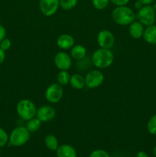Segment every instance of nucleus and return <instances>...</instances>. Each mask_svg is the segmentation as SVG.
Here are the masks:
<instances>
[{
  "instance_id": "b1692460",
  "label": "nucleus",
  "mask_w": 156,
  "mask_h": 157,
  "mask_svg": "<svg viewBox=\"0 0 156 157\" xmlns=\"http://www.w3.org/2000/svg\"><path fill=\"white\" fill-rule=\"evenodd\" d=\"M110 0H92L93 7L97 10H103L108 6Z\"/></svg>"
},
{
  "instance_id": "c85d7f7f",
  "label": "nucleus",
  "mask_w": 156,
  "mask_h": 157,
  "mask_svg": "<svg viewBox=\"0 0 156 157\" xmlns=\"http://www.w3.org/2000/svg\"><path fill=\"white\" fill-rule=\"evenodd\" d=\"M6 29L2 25L0 24V41L6 38Z\"/></svg>"
},
{
  "instance_id": "6ab92c4d",
  "label": "nucleus",
  "mask_w": 156,
  "mask_h": 157,
  "mask_svg": "<svg viewBox=\"0 0 156 157\" xmlns=\"http://www.w3.org/2000/svg\"><path fill=\"white\" fill-rule=\"evenodd\" d=\"M41 124H42L41 121L35 117L32 118L27 121L25 127L30 133H35L40 130Z\"/></svg>"
},
{
  "instance_id": "5701e85b",
  "label": "nucleus",
  "mask_w": 156,
  "mask_h": 157,
  "mask_svg": "<svg viewBox=\"0 0 156 157\" xmlns=\"http://www.w3.org/2000/svg\"><path fill=\"white\" fill-rule=\"evenodd\" d=\"M92 64L91 58L86 56L85 58H84V61H83V59L77 61L76 68H77L79 71H85L87 70V68L90 67V64Z\"/></svg>"
},
{
  "instance_id": "6e6552de",
  "label": "nucleus",
  "mask_w": 156,
  "mask_h": 157,
  "mask_svg": "<svg viewBox=\"0 0 156 157\" xmlns=\"http://www.w3.org/2000/svg\"><path fill=\"white\" fill-rule=\"evenodd\" d=\"M38 6L43 15L50 17L58 12L60 7V2L59 0H39Z\"/></svg>"
},
{
  "instance_id": "4be33fe9",
  "label": "nucleus",
  "mask_w": 156,
  "mask_h": 157,
  "mask_svg": "<svg viewBox=\"0 0 156 157\" xmlns=\"http://www.w3.org/2000/svg\"><path fill=\"white\" fill-rule=\"evenodd\" d=\"M147 130L150 134L156 136V113L148 120L147 123Z\"/></svg>"
},
{
  "instance_id": "473e14b6",
  "label": "nucleus",
  "mask_w": 156,
  "mask_h": 157,
  "mask_svg": "<svg viewBox=\"0 0 156 157\" xmlns=\"http://www.w3.org/2000/svg\"><path fill=\"white\" fill-rule=\"evenodd\" d=\"M142 6H143V5H142V3L141 2H139V0L135 2V8H136L137 10H139V9H140Z\"/></svg>"
},
{
  "instance_id": "a211bd4d",
  "label": "nucleus",
  "mask_w": 156,
  "mask_h": 157,
  "mask_svg": "<svg viewBox=\"0 0 156 157\" xmlns=\"http://www.w3.org/2000/svg\"><path fill=\"white\" fill-rule=\"evenodd\" d=\"M44 144L47 150L50 151H56L59 147V142L58 138L53 134H48L44 138Z\"/></svg>"
},
{
  "instance_id": "cd10ccee",
  "label": "nucleus",
  "mask_w": 156,
  "mask_h": 157,
  "mask_svg": "<svg viewBox=\"0 0 156 157\" xmlns=\"http://www.w3.org/2000/svg\"><path fill=\"white\" fill-rule=\"evenodd\" d=\"M130 0H110V2L113 3L116 6H126Z\"/></svg>"
},
{
  "instance_id": "2f4dec72",
  "label": "nucleus",
  "mask_w": 156,
  "mask_h": 157,
  "mask_svg": "<svg viewBox=\"0 0 156 157\" xmlns=\"http://www.w3.org/2000/svg\"><path fill=\"white\" fill-rule=\"evenodd\" d=\"M139 1L141 2L143 6H148V5H151L154 2V0H139Z\"/></svg>"
},
{
  "instance_id": "f03ea898",
  "label": "nucleus",
  "mask_w": 156,
  "mask_h": 157,
  "mask_svg": "<svg viewBox=\"0 0 156 157\" xmlns=\"http://www.w3.org/2000/svg\"><path fill=\"white\" fill-rule=\"evenodd\" d=\"M113 21L118 25H129L136 19V15L132 9L127 6H116L111 14Z\"/></svg>"
},
{
  "instance_id": "bb28decb",
  "label": "nucleus",
  "mask_w": 156,
  "mask_h": 157,
  "mask_svg": "<svg viewBox=\"0 0 156 157\" xmlns=\"http://www.w3.org/2000/svg\"><path fill=\"white\" fill-rule=\"evenodd\" d=\"M11 46H12V41H11L9 38H5L4 39H2L0 41V48L2 49L5 52L9 50L11 48Z\"/></svg>"
},
{
  "instance_id": "7c9ffc66",
  "label": "nucleus",
  "mask_w": 156,
  "mask_h": 157,
  "mask_svg": "<svg viewBox=\"0 0 156 157\" xmlns=\"http://www.w3.org/2000/svg\"><path fill=\"white\" fill-rule=\"evenodd\" d=\"M136 157H149L148 153L145 151H139L136 154Z\"/></svg>"
},
{
  "instance_id": "72a5a7b5",
  "label": "nucleus",
  "mask_w": 156,
  "mask_h": 157,
  "mask_svg": "<svg viewBox=\"0 0 156 157\" xmlns=\"http://www.w3.org/2000/svg\"><path fill=\"white\" fill-rule=\"evenodd\" d=\"M152 153H153V154H154V156H156V146L154 147V148H153Z\"/></svg>"
},
{
  "instance_id": "c9c22d12",
  "label": "nucleus",
  "mask_w": 156,
  "mask_h": 157,
  "mask_svg": "<svg viewBox=\"0 0 156 157\" xmlns=\"http://www.w3.org/2000/svg\"><path fill=\"white\" fill-rule=\"evenodd\" d=\"M1 153H2V151H1V147H0V156H1Z\"/></svg>"
},
{
  "instance_id": "9d476101",
  "label": "nucleus",
  "mask_w": 156,
  "mask_h": 157,
  "mask_svg": "<svg viewBox=\"0 0 156 157\" xmlns=\"http://www.w3.org/2000/svg\"><path fill=\"white\" fill-rule=\"evenodd\" d=\"M96 41L100 48L110 49L115 44V36L110 31L102 30L98 33Z\"/></svg>"
},
{
  "instance_id": "e433bc0d",
  "label": "nucleus",
  "mask_w": 156,
  "mask_h": 157,
  "mask_svg": "<svg viewBox=\"0 0 156 157\" xmlns=\"http://www.w3.org/2000/svg\"><path fill=\"white\" fill-rule=\"evenodd\" d=\"M154 157H156V156H154Z\"/></svg>"
},
{
  "instance_id": "2eb2a0df",
  "label": "nucleus",
  "mask_w": 156,
  "mask_h": 157,
  "mask_svg": "<svg viewBox=\"0 0 156 157\" xmlns=\"http://www.w3.org/2000/svg\"><path fill=\"white\" fill-rule=\"evenodd\" d=\"M142 38L148 44H156V25L147 26L144 31Z\"/></svg>"
},
{
  "instance_id": "f8f14e48",
  "label": "nucleus",
  "mask_w": 156,
  "mask_h": 157,
  "mask_svg": "<svg viewBox=\"0 0 156 157\" xmlns=\"http://www.w3.org/2000/svg\"><path fill=\"white\" fill-rule=\"evenodd\" d=\"M74 38L69 34H62L57 39V45L63 51L70 49L74 45Z\"/></svg>"
},
{
  "instance_id": "7ed1b4c3",
  "label": "nucleus",
  "mask_w": 156,
  "mask_h": 157,
  "mask_svg": "<svg viewBox=\"0 0 156 157\" xmlns=\"http://www.w3.org/2000/svg\"><path fill=\"white\" fill-rule=\"evenodd\" d=\"M30 139V132L25 127L18 126L12 130L9 137V145L20 147L27 144Z\"/></svg>"
},
{
  "instance_id": "20e7f679",
  "label": "nucleus",
  "mask_w": 156,
  "mask_h": 157,
  "mask_svg": "<svg viewBox=\"0 0 156 157\" xmlns=\"http://www.w3.org/2000/svg\"><path fill=\"white\" fill-rule=\"evenodd\" d=\"M37 109L35 103L29 99L20 100L16 106L17 114L22 121H25L36 117Z\"/></svg>"
},
{
  "instance_id": "9b49d317",
  "label": "nucleus",
  "mask_w": 156,
  "mask_h": 157,
  "mask_svg": "<svg viewBox=\"0 0 156 157\" xmlns=\"http://www.w3.org/2000/svg\"><path fill=\"white\" fill-rule=\"evenodd\" d=\"M56 117V110L52 106L43 105L37 109L36 117L41 123H47L54 119Z\"/></svg>"
},
{
  "instance_id": "423d86ee",
  "label": "nucleus",
  "mask_w": 156,
  "mask_h": 157,
  "mask_svg": "<svg viewBox=\"0 0 156 157\" xmlns=\"http://www.w3.org/2000/svg\"><path fill=\"white\" fill-rule=\"evenodd\" d=\"M64 96L63 86L57 83H53L47 87L44 93V97L50 104H58L61 101Z\"/></svg>"
},
{
  "instance_id": "393cba45",
  "label": "nucleus",
  "mask_w": 156,
  "mask_h": 157,
  "mask_svg": "<svg viewBox=\"0 0 156 157\" xmlns=\"http://www.w3.org/2000/svg\"><path fill=\"white\" fill-rule=\"evenodd\" d=\"M9 135L8 134L7 132L0 127V147H3L9 144Z\"/></svg>"
},
{
  "instance_id": "f257e3e1",
  "label": "nucleus",
  "mask_w": 156,
  "mask_h": 157,
  "mask_svg": "<svg viewBox=\"0 0 156 157\" xmlns=\"http://www.w3.org/2000/svg\"><path fill=\"white\" fill-rule=\"evenodd\" d=\"M91 61L96 68H108L114 61V55L110 49L99 48L92 54Z\"/></svg>"
},
{
  "instance_id": "a878e982",
  "label": "nucleus",
  "mask_w": 156,
  "mask_h": 157,
  "mask_svg": "<svg viewBox=\"0 0 156 157\" xmlns=\"http://www.w3.org/2000/svg\"><path fill=\"white\" fill-rule=\"evenodd\" d=\"M89 157H111L110 155L107 153L106 151L103 150H100V149H98V150H95L90 153V156Z\"/></svg>"
},
{
  "instance_id": "39448f33",
  "label": "nucleus",
  "mask_w": 156,
  "mask_h": 157,
  "mask_svg": "<svg viewBox=\"0 0 156 157\" xmlns=\"http://www.w3.org/2000/svg\"><path fill=\"white\" fill-rule=\"evenodd\" d=\"M138 21H140L144 26L154 25L156 19V12L154 7L151 5L143 6L137 12Z\"/></svg>"
},
{
  "instance_id": "4468645a",
  "label": "nucleus",
  "mask_w": 156,
  "mask_h": 157,
  "mask_svg": "<svg viewBox=\"0 0 156 157\" xmlns=\"http://www.w3.org/2000/svg\"><path fill=\"white\" fill-rule=\"evenodd\" d=\"M56 155L58 157H77V152L71 145L62 144L57 149Z\"/></svg>"
},
{
  "instance_id": "aec40b11",
  "label": "nucleus",
  "mask_w": 156,
  "mask_h": 157,
  "mask_svg": "<svg viewBox=\"0 0 156 157\" xmlns=\"http://www.w3.org/2000/svg\"><path fill=\"white\" fill-rule=\"evenodd\" d=\"M70 75L68 71H60L57 76V81L61 86H66L70 83Z\"/></svg>"
},
{
  "instance_id": "f3484780",
  "label": "nucleus",
  "mask_w": 156,
  "mask_h": 157,
  "mask_svg": "<svg viewBox=\"0 0 156 157\" xmlns=\"http://www.w3.org/2000/svg\"><path fill=\"white\" fill-rule=\"evenodd\" d=\"M69 84L73 88L76 89V90H81L86 86L85 78L80 74H74L70 76Z\"/></svg>"
},
{
  "instance_id": "dca6fc26",
  "label": "nucleus",
  "mask_w": 156,
  "mask_h": 157,
  "mask_svg": "<svg viewBox=\"0 0 156 157\" xmlns=\"http://www.w3.org/2000/svg\"><path fill=\"white\" fill-rule=\"evenodd\" d=\"M70 55L73 59L79 61L87 56V49L82 44H74L70 48Z\"/></svg>"
},
{
  "instance_id": "1a4fd4ad",
  "label": "nucleus",
  "mask_w": 156,
  "mask_h": 157,
  "mask_svg": "<svg viewBox=\"0 0 156 157\" xmlns=\"http://www.w3.org/2000/svg\"><path fill=\"white\" fill-rule=\"evenodd\" d=\"M54 63L60 71H68L72 66V58L65 52H59L54 58Z\"/></svg>"
},
{
  "instance_id": "ddd939ff",
  "label": "nucleus",
  "mask_w": 156,
  "mask_h": 157,
  "mask_svg": "<svg viewBox=\"0 0 156 157\" xmlns=\"http://www.w3.org/2000/svg\"><path fill=\"white\" fill-rule=\"evenodd\" d=\"M145 26L139 21H134L128 25V33L134 39H139L143 37Z\"/></svg>"
},
{
  "instance_id": "412c9836",
  "label": "nucleus",
  "mask_w": 156,
  "mask_h": 157,
  "mask_svg": "<svg viewBox=\"0 0 156 157\" xmlns=\"http://www.w3.org/2000/svg\"><path fill=\"white\" fill-rule=\"evenodd\" d=\"M60 7L65 11L73 9L77 5L78 0H59Z\"/></svg>"
},
{
  "instance_id": "c756f323",
  "label": "nucleus",
  "mask_w": 156,
  "mask_h": 157,
  "mask_svg": "<svg viewBox=\"0 0 156 157\" xmlns=\"http://www.w3.org/2000/svg\"><path fill=\"white\" fill-rule=\"evenodd\" d=\"M6 59V52L0 48V64H2Z\"/></svg>"
},
{
  "instance_id": "0eeeda50",
  "label": "nucleus",
  "mask_w": 156,
  "mask_h": 157,
  "mask_svg": "<svg viewBox=\"0 0 156 157\" xmlns=\"http://www.w3.org/2000/svg\"><path fill=\"white\" fill-rule=\"evenodd\" d=\"M85 84L88 88L94 89L100 87L104 81V75L98 69L90 70L86 74Z\"/></svg>"
},
{
  "instance_id": "f704fd0d",
  "label": "nucleus",
  "mask_w": 156,
  "mask_h": 157,
  "mask_svg": "<svg viewBox=\"0 0 156 157\" xmlns=\"http://www.w3.org/2000/svg\"><path fill=\"white\" fill-rule=\"evenodd\" d=\"M153 7H154V10H155V12H156V3H154V6H153Z\"/></svg>"
}]
</instances>
